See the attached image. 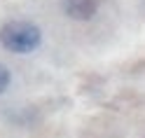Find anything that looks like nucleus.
Wrapping results in <instances>:
<instances>
[{
    "label": "nucleus",
    "mask_w": 145,
    "mask_h": 138,
    "mask_svg": "<svg viewBox=\"0 0 145 138\" xmlns=\"http://www.w3.org/2000/svg\"><path fill=\"white\" fill-rule=\"evenodd\" d=\"M0 44L12 54H31L42 44V31L31 21H7L0 28Z\"/></svg>",
    "instance_id": "nucleus-1"
},
{
    "label": "nucleus",
    "mask_w": 145,
    "mask_h": 138,
    "mask_svg": "<svg viewBox=\"0 0 145 138\" xmlns=\"http://www.w3.org/2000/svg\"><path fill=\"white\" fill-rule=\"evenodd\" d=\"M101 0H63V10L75 21H89L98 12Z\"/></svg>",
    "instance_id": "nucleus-2"
},
{
    "label": "nucleus",
    "mask_w": 145,
    "mask_h": 138,
    "mask_svg": "<svg viewBox=\"0 0 145 138\" xmlns=\"http://www.w3.org/2000/svg\"><path fill=\"white\" fill-rule=\"evenodd\" d=\"M10 82H12L10 70H7V66H3V63H0V94H5V91H7Z\"/></svg>",
    "instance_id": "nucleus-3"
}]
</instances>
